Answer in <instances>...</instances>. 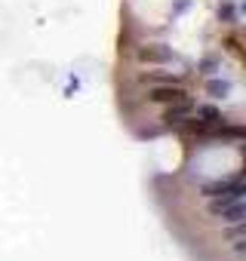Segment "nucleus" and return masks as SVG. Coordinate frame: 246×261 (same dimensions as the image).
Returning <instances> with one entry per match:
<instances>
[{
  "label": "nucleus",
  "instance_id": "nucleus-6",
  "mask_svg": "<svg viewBox=\"0 0 246 261\" xmlns=\"http://www.w3.org/2000/svg\"><path fill=\"white\" fill-rule=\"evenodd\" d=\"M139 83L145 86H160V83H182L176 74L163 71V68H151V71H139Z\"/></svg>",
  "mask_w": 246,
  "mask_h": 261
},
{
  "label": "nucleus",
  "instance_id": "nucleus-1",
  "mask_svg": "<svg viewBox=\"0 0 246 261\" xmlns=\"http://www.w3.org/2000/svg\"><path fill=\"white\" fill-rule=\"evenodd\" d=\"M243 194H246V185L240 181L237 188H231V191H225V194L212 197V200L206 203V215H209V218H215V221H222V224H240V221L246 218Z\"/></svg>",
  "mask_w": 246,
  "mask_h": 261
},
{
  "label": "nucleus",
  "instance_id": "nucleus-8",
  "mask_svg": "<svg viewBox=\"0 0 246 261\" xmlns=\"http://www.w3.org/2000/svg\"><path fill=\"white\" fill-rule=\"evenodd\" d=\"M218 19L228 22V25H240V13H237L234 4H222V7H218Z\"/></svg>",
  "mask_w": 246,
  "mask_h": 261
},
{
  "label": "nucleus",
  "instance_id": "nucleus-4",
  "mask_svg": "<svg viewBox=\"0 0 246 261\" xmlns=\"http://www.w3.org/2000/svg\"><path fill=\"white\" fill-rule=\"evenodd\" d=\"M194 114V98H185V101H173V105H163V114H160V120H163V126H179L182 120H188Z\"/></svg>",
  "mask_w": 246,
  "mask_h": 261
},
{
  "label": "nucleus",
  "instance_id": "nucleus-2",
  "mask_svg": "<svg viewBox=\"0 0 246 261\" xmlns=\"http://www.w3.org/2000/svg\"><path fill=\"white\" fill-rule=\"evenodd\" d=\"M185 98H191V92L182 86V83H160V86H148V92H145V101L148 105H173V101H185Z\"/></svg>",
  "mask_w": 246,
  "mask_h": 261
},
{
  "label": "nucleus",
  "instance_id": "nucleus-10",
  "mask_svg": "<svg viewBox=\"0 0 246 261\" xmlns=\"http://www.w3.org/2000/svg\"><path fill=\"white\" fill-rule=\"evenodd\" d=\"M215 71H218V59H212V56H209V59H203V62H200V74H215Z\"/></svg>",
  "mask_w": 246,
  "mask_h": 261
},
{
  "label": "nucleus",
  "instance_id": "nucleus-3",
  "mask_svg": "<svg viewBox=\"0 0 246 261\" xmlns=\"http://www.w3.org/2000/svg\"><path fill=\"white\" fill-rule=\"evenodd\" d=\"M136 62L139 65H154V68H166L169 62H176V53L163 43H142L136 49Z\"/></svg>",
  "mask_w": 246,
  "mask_h": 261
},
{
  "label": "nucleus",
  "instance_id": "nucleus-5",
  "mask_svg": "<svg viewBox=\"0 0 246 261\" xmlns=\"http://www.w3.org/2000/svg\"><path fill=\"white\" fill-rule=\"evenodd\" d=\"M194 120H200L206 129H209V133H212V129L215 126H222L225 123V117H222V111L215 108V105H194V114H191Z\"/></svg>",
  "mask_w": 246,
  "mask_h": 261
},
{
  "label": "nucleus",
  "instance_id": "nucleus-9",
  "mask_svg": "<svg viewBox=\"0 0 246 261\" xmlns=\"http://www.w3.org/2000/svg\"><path fill=\"white\" fill-rule=\"evenodd\" d=\"M228 89H231V83H218V80H209V83H206V92H209L212 98H222Z\"/></svg>",
  "mask_w": 246,
  "mask_h": 261
},
{
  "label": "nucleus",
  "instance_id": "nucleus-7",
  "mask_svg": "<svg viewBox=\"0 0 246 261\" xmlns=\"http://www.w3.org/2000/svg\"><path fill=\"white\" fill-rule=\"evenodd\" d=\"M243 178L240 175H234V178H215V181H209V185H203L200 188V194L206 197V200H212V197H218V194H225V191H231V188H237Z\"/></svg>",
  "mask_w": 246,
  "mask_h": 261
}]
</instances>
